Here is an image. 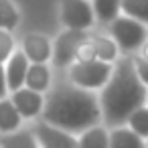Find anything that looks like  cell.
I'll list each match as a JSON object with an SVG mask.
<instances>
[{"mask_svg":"<svg viewBox=\"0 0 148 148\" xmlns=\"http://www.w3.org/2000/svg\"><path fill=\"white\" fill-rule=\"evenodd\" d=\"M41 120L79 136L83 130L101 124L97 91L77 87L67 77L53 79V85L45 93V110Z\"/></svg>","mask_w":148,"mask_h":148,"instance_id":"obj_1","label":"cell"},{"mask_svg":"<svg viewBox=\"0 0 148 148\" xmlns=\"http://www.w3.org/2000/svg\"><path fill=\"white\" fill-rule=\"evenodd\" d=\"M146 95L148 87L136 75L132 55H120V59L114 63L108 83L97 91L101 124L106 128L126 124L130 114L146 103Z\"/></svg>","mask_w":148,"mask_h":148,"instance_id":"obj_2","label":"cell"},{"mask_svg":"<svg viewBox=\"0 0 148 148\" xmlns=\"http://www.w3.org/2000/svg\"><path fill=\"white\" fill-rule=\"evenodd\" d=\"M110 37L118 43L120 51L124 55H134L140 51V47L148 39V27L136 18H130L126 14H120L110 23Z\"/></svg>","mask_w":148,"mask_h":148,"instance_id":"obj_3","label":"cell"},{"mask_svg":"<svg viewBox=\"0 0 148 148\" xmlns=\"http://www.w3.org/2000/svg\"><path fill=\"white\" fill-rule=\"evenodd\" d=\"M112 69H114V63H106L99 59L89 61V63H71L65 69V77L77 87H83L89 91H99L108 83Z\"/></svg>","mask_w":148,"mask_h":148,"instance_id":"obj_4","label":"cell"},{"mask_svg":"<svg viewBox=\"0 0 148 148\" xmlns=\"http://www.w3.org/2000/svg\"><path fill=\"white\" fill-rule=\"evenodd\" d=\"M87 31H75V29H67L63 31L57 41L53 43V57H51V67L57 71H65L71 63H75V49L77 45L87 39Z\"/></svg>","mask_w":148,"mask_h":148,"instance_id":"obj_5","label":"cell"},{"mask_svg":"<svg viewBox=\"0 0 148 148\" xmlns=\"http://www.w3.org/2000/svg\"><path fill=\"white\" fill-rule=\"evenodd\" d=\"M95 21L89 0H61V23L65 29L87 31Z\"/></svg>","mask_w":148,"mask_h":148,"instance_id":"obj_6","label":"cell"},{"mask_svg":"<svg viewBox=\"0 0 148 148\" xmlns=\"http://www.w3.org/2000/svg\"><path fill=\"white\" fill-rule=\"evenodd\" d=\"M8 97H10L16 112L21 114V118L27 124H33L37 120H41L43 110H45V93L33 91L29 87H21V89L8 93Z\"/></svg>","mask_w":148,"mask_h":148,"instance_id":"obj_7","label":"cell"},{"mask_svg":"<svg viewBox=\"0 0 148 148\" xmlns=\"http://www.w3.org/2000/svg\"><path fill=\"white\" fill-rule=\"evenodd\" d=\"M31 128H33V134L41 148H77V136L69 134L53 124L37 120L31 124Z\"/></svg>","mask_w":148,"mask_h":148,"instance_id":"obj_8","label":"cell"},{"mask_svg":"<svg viewBox=\"0 0 148 148\" xmlns=\"http://www.w3.org/2000/svg\"><path fill=\"white\" fill-rule=\"evenodd\" d=\"M21 51L27 55L31 63H51L53 43L49 41V37L41 33H29L21 41Z\"/></svg>","mask_w":148,"mask_h":148,"instance_id":"obj_9","label":"cell"},{"mask_svg":"<svg viewBox=\"0 0 148 148\" xmlns=\"http://www.w3.org/2000/svg\"><path fill=\"white\" fill-rule=\"evenodd\" d=\"M31 61L27 59V55L16 47V51L8 57V61L4 63V73H6V85H8V93L25 87V79H27V71H29Z\"/></svg>","mask_w":148,"mask_h":148,"instance_id":"obj_10","label":"cell"},{"mask_svg":"<svg viewBox=\"0 0 148 148\" xmlns=\"http://www.w3.org/2000/svg\"><path fill=\"white\" fill-rule=\"evenodd\" d=\"M53 67L51 63H31L29 71H27V79H25V87L39 91V93H47L49 87L53 85Z\"/></svg>","mask_w":148,"mask_h":148,"instance_id":"obj_11","label":"cell"},{"mask_svg":"<svg viewBox=\"0 0 148 148\" xmlns=\"http://www.w3.org/2000/svg\"><path fill=\"white\" fill-rule=\"evenodd\" d=\"M110 148H146V140L122 124L110 128Z\"/></svg>","mask_w":148,"mask_h":148,"instance_id":"obj_12","label":"cell"},{"mask_svg":"<svg viewBox=\"0 0 148 148\" xmlns=\"http://www.w3.org/2000/svg\"><path fill=\"white\" fill-rule=\"evenodd\" d=\"M0 148H41L31 124L10 132V134H0Z\"/></svg>","mask_w":148,"mask_h":148,"instance_id":"obj_13","label":"cell"},{"mask_svg":"<svg viewBox=\"0 0 148 148\" xmlns=\"http://www.w3.org/2000/svg\"><path fill=\"white\" fill-rule=\"evenodd\" d=\"M77 148H110V128L97 124L83 130L77 136Z\"/></svg>","mask_w":148,"mask_h":148,"instance_id":"obj_14","label":"cell"},{"mask_svg":"<svg viewBox=\"0 0 148 148\" xmlns=\"http://www.w3.org/2000/svg\"><path fill=\"white\" fill-rule=\"evenodd\" d=\"M27 122L21 118V114L16 112L14 103L10 101V97H2L0 99V134H10L18 128H23Z\"/></svg>","mask_w":148,"mask_h":148,"instance_id":"obj_15","label":"cell"},{"mask_svg":"<svg viewBox=\"0 0 148 148\" xmlns=\"http://www.w3.org/2000/svg\"><path fill=\"white\" fill-rule=\"evenodd\" d=\"M93 47H95V55L99 61H106V63H116L122 55L118 43L110 37V35H89Z\"/></svg>","mask_w":148,"mask_h":148,"instance_id":"obj_16","label":"cell"},{"mask_svg":"<svg viewBox=\"0 0 148 148\" xmlns=\"http://www.w3.org/2000/svg\"><path fill=\"white\" fill-rule=\"evenodd\" d=\"M91 8L99 23L110 25L122 12V0H91Z\"/></svg>","mask_w":148,"mask_h":148,"instance_id":"obj_17","label":"cell"},{"mask_svg":"<svg viewBox=\"0 0 148 148\" xmlns=\"http://www.w3.org/2000/svg\"><path fill=\"white\" fill-rule=\"evenodd\" d=\"M21 23V12L12 0H0V29L14 31Z\"/></svg>","mask_w":148,"mask_h":148,"instance_id":"obj_18","label":"cell"},{"mask_svg":"<svg viewBox=\"0 0 148 148\" xmlns=\"http://www.w3.org/2000/svg\"><path fill=\"white\" fill-rule=\"evenodd\" d=\"M126 126H128L130 130H134L138 136H142V138L146 140V138H148V106L144 103V106L136 108V110L130 114Z\"/></svg>","mask_w":148,"mask_h":148,"instance_id":"obj_19","label":"cell"},{"mask_svg":"<svg viewBox=\"0 0 148 148\" xmlns=\"http://www.w3.org/2000/svg\"><path fill=\"white\" fill-rule=\"evenodd\" d=\"M122 14L148 27V0H122Z\"/></svg>","mask_w":148,"mask_h":148,"instance_id":"obj_20","label":"cell"},{"mask_svg":"<svg viewBox=\"0 0 148 148\" xmlns=\"http://www.w3.org/2000/svg\"><path fill=\"white\" fill-rule=\"evenodd\" d=\"M14 51H16V41H14L12 33L6 29H0V63L4 65Z\"/></svg>","mask_w":148,"mask_h":148,"instance_id":"obj_21","label":"cell"},{"mask_svg":"<svg viewBox=\"0 0 148 148\" xmlns=\"http://www.w3.org/2000/svg\"><path fill=\"white\" fill-rule=\"evenodd\" d=\"M97 55H95V47L91 43V39H83L77 49H75V63H89V61H95Z\"/></svg>","mask_w":148,"mask_h":148,"instance_id":"obj_22","label":"cell"},{"mask_svg":"<svg viewBox=\"0 0 148 148\" xmlns=\"http://www.w3.org/2000/svg\"><path fill=\"white\" fill-rule=\"evenodd\" d=\"M132 61H134V69H136V75H138V79L148 87V61L146 59H142L140 55H132Z\"/></svg>","mask_w":148,"mask_h":148,"instance_id":"obj_23","label":"cell"},{"mask_svg":"<svg viewBox=\"0 0 148 148\" xmlns=\"http://www.w3.org/2000/svg\"><path fill=\"white\" fill-rule=\"evenodd\" d=\"M8 97V85H6V73H4V65L0 63V99Z\"/></svg>","mask_w":148,"mask_h":148,"instance_id":"obj_24","label":"cell"},{"mask_svg":"<svg viewBox=\"0 0 148 148\" xmlns=\"http://www.w3.org/2000/svg\"><path fill=\"white\" fill-rule=\"evenodd\" d=\"M136 55H140L142 59H146V61H148V39H146V43H144V45L140 47V51H138Z\"/></svg>","mask_w":148,"mask_h":148,"instance_id":"obj_25","label":"cell"},{"mask_svg":"<svg viewBox=\"0 0 148 148\" xmlns=\"http://www.w3.org/2000/svg\"><path fill=\"white\" fill-rule=\"evenodd\" d=\"M146 106H148V95H146Z\"/></svg>","mask_w":148,"mask_h":148,"instance_id":"obj_26","label":"cell"},{"mask_svg":"<svg viewBox=\"0 0 148 148\" xmlns=\"http://www.w3.org/2000/svg\"><path fill=\"white\" fill-rule=\"evenodd\" d=\"M146 148H148V138H146Z\"/></svg>","mask_w":148,"mask_h":148,"instance_id":"obj_27","label":"cell"}]
</instances>
